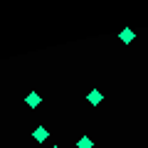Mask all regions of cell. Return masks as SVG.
<instances>
[{
	"label": "cell",
	"mask_w": 148,
	"mask_h": 148,
	"mask_svg": "<svg viewBox=\"0 0 148 148\" xmlns=\"http://www.w3.org/2000/svg\"><path fill=\"white\" fill-rule=\"evenodd\" d=\"M32 138H35L37 143H45V141H47V138H49V131H47V128H45V126H37L35 131H32Z\"/></svg>",
	"instance_id": "6da1fadb"
},
{
	"label": "cell",
	"mask_w": 148,
	"mask_h": 148,
	"mask_svg": "<svg viewBox=\"0 0 148 148\" xmlns=\"http://www.w3.org/2000/svg\"><path fill=\"white\" fill-rule=\"evenodd\" d=\"M40 101H42V96L37 94V91H30V94L25 96V104L30 106V109H37V106H40Z\"/></svg>",
	"instance_id": "7a4b0ae2"
},
{
	"label": "cell",
	"mask_w": 148,
	"mask_h": 148,
	"mask_svg": "<svg viewBox=\"0 0 148 148\" xmlns=\"http://www.w3.org/2000/svg\"><path fill=\"white\" fill-rule=\"evenodd\" d=\"M101 99H104V94H101L99 89H91L89 94H86V101H89L91 106H96V104H101Z\"/></svg>",
	"instance_id": "3957f363"
},
{
	"label": "cell",
	"mask_w": 148,
	"mask_h": 148,
	"mask_svg": "<svg viewBox=\"0 0 148 148\" xmlns=\"http://www.w3.org/2000/svg\"><path fill=\"white\" fill-rule=\"evenodd\" d=\"M77 148H94V141H91L89 136H82L79 141H77Z\"/></svg>",
	"instance_id": "277c9868"
},
{
	"label": "cell",
	"mask_w": 148,
	"mask_h": 148,
	"mask_svg": "<svg viewBox=\"0 0 148 148\" xmlns=\"http://www.w3.org/2000/svg\"><path fill=\"white\" fill-rule=\"evenodd\" d=\"M133 37H136V32H133V30H123L121 32V42L128 45V42H133Z\"/></svg>",
	"instance_id": "5b68a950"
},
{
	"label": "cell",
	"mask_w": 148,
	"mask_h": 148,
	"mask_svg": "<svg viewBox=\"0 0 148 148\" xmlns=\"http://www.w3.org/2000/svg\"><path fill=\"white\" fill-rule=\"evenodd\" d=\"M52 148H59V146H52Z\"/></svg>",
	"instance_id": "8992f818"
}]
</instances>
